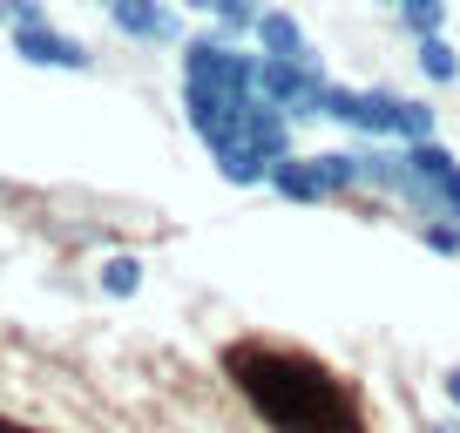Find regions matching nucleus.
Here are the masks:
<instances>
[{
  "instance_id": "1",
  "label": "nucleus",
  "mask_w": 460,
  "mask_h": 433,
  "mask_svg": "<svg viewBox=\"0 0 460 433\" xmlns=\"http://www.w3.org/2000/svg\"><path fill=\"white\" fill-rule=\"evenodd\" d=\"M7 48H14L28 68H61V75H88L95 68V55H88L75 34H61L48 14H34V21H21L14 34H7Z\"/></svg>"
},
{
  "instance_id": "2",
  "label": "nucleus",
  "mask_w": 460,
  "mask_h": 433,
  "mask_svg": "<svg viewBox=\"0 0 460 433\" xmlns=\"http://www.w3.org/2000/svg\"><path fill=\"white\" fill-rule=\"evenodd\" d=\"M109 28L122 34V41H143V48L190 41V34H183V7H176V0H115V7H109Z\"/></svg>"
},
{
  "instance_id": "3",
  "label": "nucleus",
  "mask_w": 460,
  "mask_h": 433,
  "mask_svg": "<svg viewBox=\"0 0 460 433\" xmlns=\"http://www.w3.org/2000/svg\"><path fill=\"white\" fill-rule=\"evenodd\" d=\"M264 190H271V197H291V203H332V190H325V176H318L312 156H285Z\"/></svg>"
},
{
  "instance_id": "4",
  "label": "nucleus",
  "mask_w": 460,
  "mask_h": 433,
  "mask_svg": "<svg viewBox=\"0 0 460 433\" xmlns=\"http://www.w3.org/2000/svg\"><path fill=\"white\" fill-rule=\"evenodd\" d=\"M413 68L427 75V88H454L460 82V48L447 34H420L413 41Z\"/></svg>"
},
{
  "instance_id": "5",
  "label": "nucleus",
  "mask_w": 460,
  "mask_h": 433,
  "mask_svg": "<svg viewBox=\"0 0 460 433\" xmlns=\"http://www.w3.org/2000/svg\"><path fill=\"white\" fill-rule=\"evenodd\" d=\"M258 48H264V55H285V61H312V48H305V28L285 14V7H264V21H258Z\"/></svg>"
},
{
  "instance_id": "6",
  "label": "nucleus",
  "mask_w": 460,
  "mask_h": 433,
  "mask_svg": "<svg viewBox=\"0 0 460 433\" xmlns=\"http://www.w3.org/2000/svg\"><path fill=\"white\" fill-rule=\"evenodd\" d=\"M95 285H102V298H136V291H143V258H129V251L102 258L95 264Z\"/></svg>"
},
{
  "instance_id": "7",
  "label": "nucleus",
  "mask_w": 460,
  "mask_h": 433,
  "mask_svg": "<svg viewBox=\"0 0 460 433\" xmlns=\"http://www.w3.org/2000/svg\"><path fill=\"white\" fill-rule=\"evenodd\" d=\"M264 7H271V0H217L210 7V28L224 34H258V21H264Z\"/></svg>"
},
{
  "instance_id": "8",
  "label": "nucleus",
  "mask_w": 460,
  "mask_h": 433,
  "mask_svg": "<svg viewBox=\"0 0 460 433\" xmlns=\"http://www.w3.org/2000/svg\"><path fill=\"white\" fill-rule=\"evenodd\" d=\"M440 136V109L427 95H400V143H433Z\"/></svg>"
},
{
  "instance_id": "9",
  "label": "nucleus",
  "mask_w": 460,
  "mask_h": 433,
  "mask_svg": "<svg viewBox=\"0 0 460 433\" xmlns=\"http://www.w3.org/2000/svg\"><path fill=\"white\" fill-rule=\"evenodd\" d=\"M393 14H400V28L413 34H447V0H393Z\"/></svg>"
},
{
  "instance_id": "10",
  "label": "nucleus",
  "mask_w": 460,
  "mask_h": 433,
  "mask_svg": "<svg viewBox=\"0 0 460 433\" xmlns=\"http://www.w3.org/2000/svg\"><path fill=\"white\" fill-rule=\"evenodd\" d=\"M420 244H427L433 258H460V224L454 216H420Z\"/></svg>"
},
{
  "instance_id": "11",
  "label": "nucleus",
  "mask_w": 460,
  "mask_h": 433,
  "mask_svg": "<svg viewBox=\"0 0 460 433\" xmlns=\"http://www.w3.org/2000/svg\"><path fill=\"white\" fill-rule=\"evenodd\" d=\"M34 14H48V0H0V34H14L21 21H34Z\"/></svg>"
},
{
  "instance_id": "12",
  "label": "nucleus",
  "mask_w": 460,
  "mask_h": 433,
  "mask_svg": "<svg viewBox=\"0 0 460 433\" xmlns=\"http://www.w3.org/2000/svg\"><path fill=\"white\" fill-rule=\"evenodd\" d=\"M440 393H447V406L460 413V366H447V373H440Z\"/></svg>"
},
{
  "instance_id": "13",
  "label": "nucleus",
  "mask_w": 460,
  "mask_h": 433,
  "mask_svg": "<svg viewBox=\"0 0 460 433\" xmlns=\"http://www.w3.org/2000/svg\"><path fill=\"white\" fill-rule=\"evenodd\" d=\"M176 7H183V14H203V21H210V7H217V0H176Z\"/></svg>"
},
{
  "instance_id": "14",
  "label": "nucleus",
  "mask_w": 460,
  "mask_h": 433,
  "mask_svg": "<svg viewBox=\"0 0 460 433\" xmlns=\"http://www.w3.org/2000/svg\"><path fill=\"white\" fill-rule=\"evenodd\" d=\"M427 433H460V413H454V420H433Z\"/></svg>"
},
{
  "instance_id": "15",
  "label": "nucleus",
  "mask_w": 460,
  "mask_h": 433,
  "mask_svg": "<svg viewBox=\"0 0 460 433\" xmlns=\"http://www.w3.org/2000/svg\"><path fill=\"white\" fill-rule=\"evenodd\" d=\"M88 7H102V14H109V7H115V0H88Z\"/></svg>"
}]
</instances>
